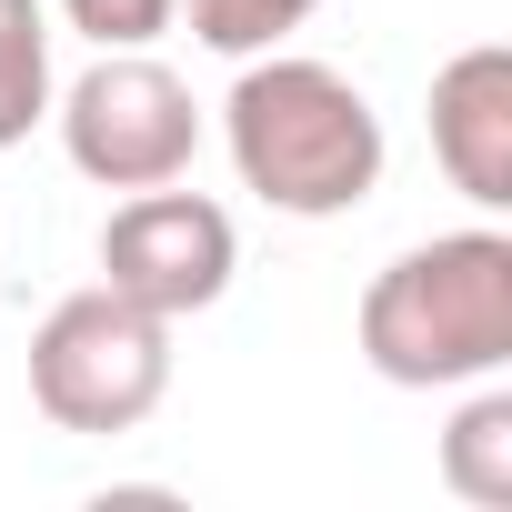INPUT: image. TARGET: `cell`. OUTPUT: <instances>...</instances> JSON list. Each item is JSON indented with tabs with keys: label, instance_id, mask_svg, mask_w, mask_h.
Masks as SVG:
<instances>
[{
	"label": "cell",
	"instance_id": "obj_1",
	"mask_svg": "<svg viewBox=\"0 0 512 512\" xmlns=\"http://www.w3.org/2000/svg\"><path fill=\"white\" fill-rule=\"evenodd\" d=\"M221 141L251 201H272L292 221H342L382 191V111L352 71L312 61V51H251L231 101H221Z\"/></svg>",
	"mask_w": 512,
	"mask_h": 512
},
{
	"label": "cell",
	"instance_id": "obj_2",
	"mask_svg": "<svg viewBox=\"0 0 512 512\" xmlns=\"http://www.w3.org/2000/svg\"><path fill=\"white\" fill-rule=\"evenodd\" d=\"M362 362L392 392H472L512 372V241L482 221L432 231L362 282Z\"/></svg>",
	"mask_w": 512,
	"mask_h": 512
},
{
	"label": "cell",
	"instance_id": "obj_3",
	"mask_svg": "<svg viewBox=\"0 0 512 512\" xmlns=\"http://www.w3.org/2000/svg\"><path fill=\"white\" fill-rule=\"evenodd\" d=\"M171 392V322L121 302L111 282L71 292L41 312L31 332V402L51 432H81V442H111V432H141Z\"/></svg>",
	"mask_w": 512,
	"mask_h": 512
},
{
	"label": "cell",
	"instance_id": "obj_4",
	"mask_svg": "<svg viewBox=\"0 0 512 512\" xmlns=\"http://www.w3.org/2000/svg\"><path fill=\"white\" fill-rule=\"evenodd\" d=\"M51 121H61L71 171L101 181V191L191 181V161H201V101L151 51H101L71 91H51Z\"/></svg>",
	"mask_w": 512,
	"mask_h": 512
},
{
	"label": "cell",
	"instance_id": "obj_5",
	"mask_svg": "<svg viewBox=\"0 0 512 512\" xmlns=\"http://www.w3.org/2000/svg\"><path fill=\"white\" fill-rule=\"evenodd\" d=\"M241 272V231L211 191H181V181H151V191H121V211L101 221V282L161 322H191L231 292Z\"/></svg>",
	"mask_w": 512,
	"mask_h": 512
},
{
	"label": "cell",
	"instance_id": "obj_6",
	"mask_svg": "<svg viewBox=\"0 0 512 512\" xmlns=\"http://www.w3.org/2000/svg\"><path fill=\"white\" fill-rule=\"evenodd\" d=\"M432 161L472 211H512V51L472 41L432 71Z\"/></svg>",
	"mask_w": 512,
	"mask_h": 512
},
{
	"label": "cell",
	"instance_id": "obj_7",
	"mask_svg": "<svg viewBox=\"0 0 512 512\" xmlns=\"http://www.w3.org/2000/svg\"><path fill=\"white\" fill-rule=\"evenodd\" d=\"M442 482L482 512L512 502V392L502 382H472V402L442 422Z\"/></svg>",
	"mask_w": 512,
	"mask_h": 512
},
{
	"label": "cell",
	"instance_id": "obj_8",
	"mask_svg": "<svg viewBox=\"0 0 512 512\" xmlns=\"http://www.w3.org/2000/svg\"><path fill=\"white\" fill-rule=\"evenodd\" d=\"M51 121V11L0 0V151Z\"/></svg>",
	"mask_w": 512,
	"mask_h": 512
},
{
	"label": "cell",
	"instance_id": "obj_9",
	"mask_svg": "<svg viewBox=\"0 0 512 512\" xmlns=\"http://www.w3.org/2000/svg\"><path fill=\"white\" fill-rule=\"evenodd\" d=\"M322 11V0H181V21H191V41L201 51H221V61H251V51H282L302 21Z\"/></svg>",
	"mask_w": 512,
	"mask_h": 512
},
{
	"label": "cell",
	"instance_id": "obj_10",
	"mask_svg": "<svg viewBox=\"0 0 512 512\" xmlns=\"http://www.w3.org/2000/svg\"><path fill=\"white\" fill-rule=\"evenodd\" d=\"M51 11H61L91 51H151V41L181 21V0H51Z\"/></svg>",
	"mask_w": 512,
	"mask_h": 512
}]
</instances>
